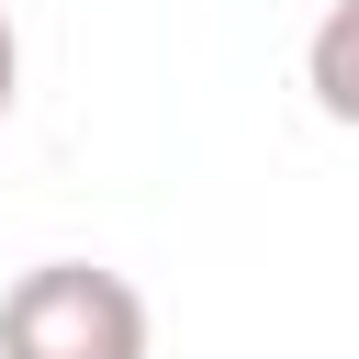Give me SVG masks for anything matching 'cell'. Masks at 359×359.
Segmentation results:
<instances>
[{
  "instance_id": "obj_1",
  "label": "cell",
  "mask_w": 359,
  "mask_h": 359,
  "mask_svg": "<svg viewBox=\"0 0 359 359\" xmlns=\"http://www.w3.org/2000/svg\"><path fill=\"white\" fill-rule=\"evenodd\" d=\"M0 359H146V292L90 258H45L0 292Z\"/></svg>"
},
{
  "instance_id": "obj_2",
  "label": "cell",
  "mask_w": 359,
  "mask_h": 359,
  "mask_svg": "<svg viewBox=\"0 0 359 359\" xmlns=\"http://www.w3.org/2000/svg\"><path fill=\"white\" fill-rule=\"evenodd\" d=\"M303 79H314L325 123H359V0H325V22L303 45Z\"/></svg>"
},
{
  "instance_id": "obj_3",
  "label": "cell",
  "mask_w": 359,
  "mask_h": 359,
  "mask_svg": "<svg viewBox=\"0 0 359 359\" xmlns=\"http://www.w3.org/2000/svg\"><path fill=\"white\" fill-rule=\"evenodd\" d=\"M11 101H22V34H11V11H0V123H11Z\"/></svg>"
}]
</instances>
